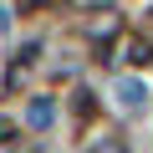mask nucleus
I'll return each mask as SVG.
<instances>
[{"mask_svg": "<svg viewBox=\"0 0 153 153\" xmlns=\"http://www.w3.org/2000/svg\"><path fill=\"white\" fill-rule=\"evenodd\" d=\"M128 61H148V46L143 41H128Z\"/></svg>", "mask_w": 153, "mask_h": 153, "instance_id": "nucleus-3", "label": "nucleus"}, {"mask_svg": "<svg viewBox=\"0 0 153 153\" xmlns=\"http://www.w3.org/2000/svg\"><path fill=\"white\" fill-rule=\"evenodd\" d=\"M51 117H56V107H51V97H31V107H26V128H51Z\"/></svg>", "mask_w": 153, "mask_h": 153, "instance_id": "nucleus-2", "label": "nucleus"}, {"mask_svg": "<svg viewBox=\"0 0 153 153\" xmlns=\"http://www.w3.org/2000/svg\"><path fill=\"white\" fill-rule=\"evenodd\" d=\"M112 97H117L123 112H143V107H148V87L138 82V76H123V82L112 87Z\"/></svg>", "mask_w": 153, "mask_h": 153, "instance_id": "nucleus-1", "label": "nucleus"}, {"mask_svg": "<svg viewBox=\"0 0 153 153\" xmlns=\"http://www.w3.org/2000/svg\"><path fill=\"white\" fill-rule=\"evenodd\" d=\"M92 153H123V148H117V143H112V138H107V143H97V148H92Z\"/></svg>", "mask_w": 153, "mask_h": 153, "instance_id": "nucleus-4", "label": "nucleus"}]
</instances>
